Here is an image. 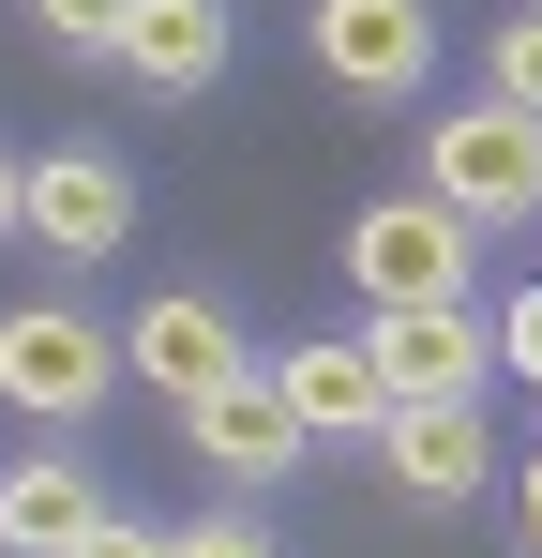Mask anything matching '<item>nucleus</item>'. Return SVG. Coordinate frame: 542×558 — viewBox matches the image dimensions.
<instances>
[{
  "label": "nucleus",
  "instance_id": "9d476101",
  "mask_svg": "<svg viewBox=\"0 0 542 558\" xmlns=\"http://www.w3.org/2000/svg\"><path fill=\"white\" fill-rule=\"evenodd\" d=\"M257 377L286 392V423H301V438H377V408H392L377 363H361V332H301V348H271Z\"/></svg>",
  "mask_w": 542,
  "mask_h": 558
},
{
  "label": "nucleus",
  "instance_id": "7ed1b4c3",
  "mask_svg": "<svg viewBox=\"0 0 542 558\" xmlns=\"http://www.w3.org/2000/svg\"><path fill=\"white\" fill-rule=\"evenodd\" d=\"M301 46H317V76H332L347 106H407L422 76H438V15H422V0H317Z\"/></svg>",
  "mask_w": 542,
  "mask_h": 558
},
{
  "label": "nucleus",
  "instance_id": "0eeeda50",
  "mask_svg": "<svg viewBox=\"0 0 542 558\" xmlns=\"http://www.w3.org/2000/svg\"><path fill=\"white\" fill-rule=\"evenodd\" d=\"M377 468H392L422 513L482 498V483H497V423H482V392H438V408H377Z\"/></svg>",
  "mask_w": 542,
  "mask_h": 558
},
{
  "label": "nucleus",
  "instance_id": "39448f33",
  "mask_svg": "<svg viewBox=\"0 0 542 558\" xmlns=\"http://www.w3.org/2000/svg\"><path fill=\"white\" fill-rule=\"evenodd\" d=\"M15 242H46V257H121V242H136L121 151H30V167H15Z\"/></svg>",
  "mask_w": 542,
  "mask_h": 558
},
{
  "label": "nucleus",
  "instance_id": "a211bd4d",
  "mask_svg": "<svg viewBox=\"0 0 542 558\" xmlns=\"http://www.w3.org/2000/svg\"><path fill=\"white\" fill-rule=\"evenodd\" d=\"M513 558H542V453H528V483H513Z\"/></svg>",
  "mask_w": 542,
  "mask_h": 558
},
{
  "label": "nucleus",
  "instance_id": "4468645a",
  "mask_svg": "<svg viewBox=\"0 0 542 558\" xmlns=\"http://www.w3.org/2000/svg\"><path fill=\"white\" fill-rule=\"evenodd\" d=\"M30 15H46L61 61H121V15H136V0H30Z\"/></svg>",
  "mask_w": 542,
  "mask_h": 558
},
{
  "label": "nucleus",
  "instance_id": "f8f14e48",
  "mask_svg": "<svg viewBox=\"0 0 542 558\" xmlns=\"http://www.w3.org/2000/svg\"><path fill=\"white\" fill-rule=\"evenodd\" d=\"M90 513H106V498H90V468H61V453L0 468V558H61Z\"/></svg>",
  "mask_w": 542,
  "mask_h": 558
},
{
  "label": "nucleus",
  "instance_id": "dca6fc26",
  "mask_svg": "<svg viewBox=\"0 0 542 558\" xmlns=\"http://www.w3.org/2000/svg\"><path fill=\"white\" fill-rule=\"evenodd\" d=\"M167 558H271L257 513H196V529H167Z\"/></svg>",
  "mask_w": 542,
  "mask_h": 558
},
{
  "label": "nucleus",
  "instance_id": "f3484780",
  "mask_svg": "<svg viewBox=\"0 0 542 558\" xmlns=\"http://www.w3.org/2000/svg\"><path fill=\"white\" fill-rule=\"evenodd\" d=\"M61 558H167V529H136V513H90Z\"/></svg>",
  "mask_w": 542,
  "mask_h": 558
},
{
  "label": "nucleus",
  "instance_id": "f03ea898",
  "mask_svg": "<svg viewBox=\"0 0 542 558\" xmlns=\"http://www.w3.org/2000/svg\"><path fill=\"white\" fill-rule=\"evenodd\" d=\"M106 392H121V332H90L76 302H15V317H0V408L90 423Z\"/></svg>",
  "mask_w": 542,
  "mask_h": 558
},
{
  "label": "nucleus",
  "instance_id": "6ab92c4d",
  "mask_svg": "<svg viewBox=\"0 0 542 558\" xmlns=\"http://www.w3.org/2000/svg\"><path fill=\"white\" fill-rule=\"evenodd\" d=\"M0 242H15V151H0Z\"/></svg>",
  "mask_w": 542,
  "mask_h": 558
},
{
  "label": "nucleus",
  "instance_id": "1a4fd4ad",
  "mask_svg": "<svg viewBox=\"0 0 542 558\" xmlns=\"http://www.w3.org/2000/svg\"><path fill=\"white\" fill-rule=\"evenodd\" d=\"M181 438H196V468H211V483H286V468L317 453V438L286 423V392H271L257 363H242V377H211V392L181 408Z\"/></svg>",
  "mask_w": 542,
  "mask_h": 558
},
{
  "label": "nucleus",
  "instance_id": "2eb2a0df",
  "mask_svg": "<svg viewBox=\"0 0 542 558\" xmlns=\"http://www.w3.org/2000/svg\"><path fill=\"white\" fill-rule=\"evenodd\" d=\"M482 348H497V363H513V377H528V392H542V272L513 287L497 317H482Z\"/></svg>",
  "mask_w": 542,
  "mask_h": 558
},
{
  "label": "nucleus",
  "instance_id": "423d86ee",
  "mask_svg": "<svg viewBox=\"0 0 542 558\" xmlns=\"http://www.w3.org/2000/svg\"><path fill=\"white\" fill-rule=\"evenodd\" d=\"M347 287L361 302H467V227L438 196H377L347 227Z\"/></svg>",
  "mask_w": 542,
  "mask_h": 558
},
{
  "label": "nucleus",
  "instance_id": "9b49d317",
  "mask_svg": "<svg viewBox=\"0 0 542 558\" xmlns=\"http://www.w3.org/2000/svg\"><path fill=\"white\" fill-rule=\"evenodd\" d=\"M121 76L167 92V106H196L226 76V0H136V15H121Z\"/></svg>",
  "mask_w": 542,
  "mask_h": 558
},
{
  "label": "nucleus",
  "instance_id": "20e7f679",
  "mask_svg": "<svg viewBox=\"0 0 542 558\" xmlns=\"http://www.w3.org/2000/svg\"><path fill=\"white\" fill-rule=\"evenodd\" d=\"M361 363L392 408H438V392H482L497 348H482V302H361Z\"/></svg>",
  "mask_w": 542,
  "mask_h": 558
},
{
  "label": "nucleus",
  "instance_id": "ddd939ff",
  "mask_svg": "<svg viewBox=\"0 0 542 558\" xmlns=\"http://www.w3.org/2000/svg\"><path fill=\"white\" fill-rule=\"evenodd\" d=\"M482 76H497V106H513V121H542V0H513V15H497V61H482Z\"/></svg>",
  "mask_w": 542,
  "mask_h": 558
},
{
  "label": "nucleus",
  "instance_id": "f257e3e1",
  "mask_svg": "<svg viewBox=\"0 0 542 558\" xmlns=\"http://www.w3.org/2000/svg\"><path fill=\"white\" fill-rule=\"evenodd\" d=\"M422 196H438L452 227H542V121L513 106H438L422 121Z\"/></svg>",
  "mask_w": 542,
  "mask_h": 558
},
{
  "label": "nucleus",
  "instance_id": "6e6552de",
  "mask_svg": "<svg viewBox=\"0 0 542 558\" xmlns=\"http://www.w3.org/2000/svg\"><path fill=\"white\" fill-rule=\"evenodd\" d=\"M242 363H257V348H242V317H226V302H196V287H167V302H136V317H121V377H151L167 408H196L211 377H242Z\"/></svg>",
  "mask_w": 542,
  "mask_h": 558
}]
</instances>
